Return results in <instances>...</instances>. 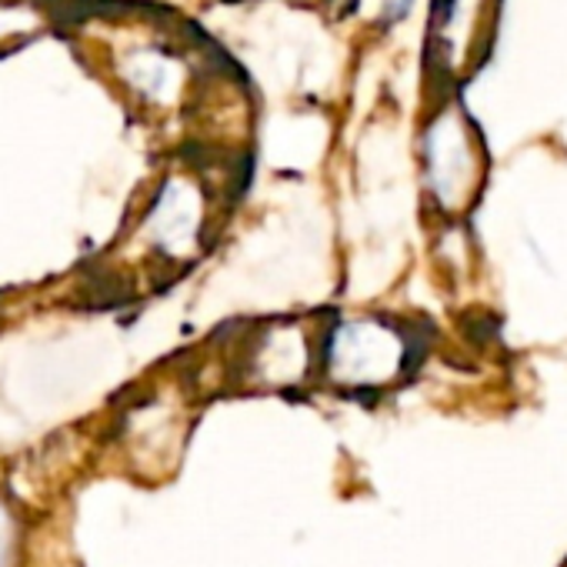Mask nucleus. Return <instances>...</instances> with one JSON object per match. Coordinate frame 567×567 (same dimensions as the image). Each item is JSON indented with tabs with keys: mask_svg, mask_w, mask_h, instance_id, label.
<instances>
[{
	"mask_svg": "<svg viewBox=\"0 0 567 567\" xmlns=\"http://www.w3.org/2000/svg\"><path fill=\"white\" fill-rule=\"evenodd\" d=\"M408 11H411V0H384V18H388V24L404 21Z\"/></svg>",
	"mask_w": 567,
	"mask_h": 567,
	"instance_id": "nucleus-1",
	"label": "nucleus"
},
{
	"mask_svg": "<svg viewBox=\"0 0 567 567\" xmlns=\"http://www.w3.org/2000/svg\"><path fill=\"white\" fill-rule=\"evenodd\" d=\"M8 554H11V524L8 514H0V567H8Z\"/></svg>",
	"mask_w": 567,
	"mask_h": 567,
	"instance_id": "nucleus-2",
	"label": "nucleus"
}]
</instances>
